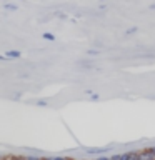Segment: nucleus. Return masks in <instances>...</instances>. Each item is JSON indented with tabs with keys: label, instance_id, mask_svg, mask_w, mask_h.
<instances>
[{
	"label": "nucleus",
	"instance_id": "nucleus-1",
	"mask_svg": "<svg viewBox=\"0 0 155 160\" xmlns=\"http://www.w3.org/2000/svg\"><path fill=\"white\" fill-rule=\"evenodd\" d=\"M138 158L140 160H155V155L152 153L150 148H145V150H142V152H138Z\"/></svg>",
	"mask_w": 155,
	"mask_h": 160
},
{
	"label": "nucleus",
	"instance_id": "nucleus-2",
	"mask_svg": "<svg viewBox=\"0 0 155 160\" xmlns=\"http://www.w3.org/2000/svg\"><path fill=\"white\" fill-rule=\"evenodd\" d=\"M122 160H140L138 152H125L122 153Z\"/></svg>",
	"mask_w": 155,
	"mask_h": 160
},
{
	"label": "nucleus",
	"instance_id": "nucleus-3",
	"mask_svg": "<svg viewBox=\"0 0 155 160\" xmlns=\"http://www.w3.org/2000/svg\"><path fill=\"white\" fill-rule=\"evenodd\" d=\"M20 55L22 53H20L18 50H8V52L5 53V58H18Z\"/></svg>",
	"mask_w": 155,
	"mask_h": 160
},
{
	"label": "nucleus",
	"instance_id": "nucleus-4",
	"mask_svg": "<svg viewBox=\"0 0 155 160\" xmlns=\"http://www.w3.org/2000/svg\"><path fill=\"white\" fill-rule=\"evenodd\" d=\"M87 152L88 153H103V152H107V147H103V148H88Z\"/></svg>",
	"mask_w": 155,
	"mask_h": 160
},
{
	"label": "nucleus",
	"instance_id": "nucleus-5",
	"mask_svg": "<svg viewBox=\"0 0 155 160\" xmlns=\"http://www.w3.org/2000/svg\"><path fill=\"white\" fill-rule=\"evenodd\" d=\"M43 38H45V40H50V42H53V40H55V35L45 32V33H43Z\"/></svg>",
	"mask_w": 155,
	"mask_h": 160
},
{
	"label": "nucleus",
	"instance_id": "nucleus-6",
	"mask_svg": "<svg viewBox=\"0 0 155 160\" xmlns=\"http://www.w3.org/2000/svg\"><path fill=\"white\" fill-rule=\"evenodd\" d=\"M43 160H72V158H68V157H47Z\"/></svg>",
	"mask_w": 155,
	"mask_h": 160
},
{
	"label": "nucleus",
	"instance_id": "nucleus-7",
	"mask_svg": "<svg viewBox=\"0 0 155 160\" xmlns=\"http://www.w3.org/2000/svg\"><path fill=\"white\" fill-rule=\"evenodd\" d=\"M137 27H132V28H128V30H125V35H132V33H135V32H137Z\"/></svg>",
	"mask_w": 155,
	"mask_h": 160
},
{
	"label": "nucleus",
	"instance_id": "nucleus-8",
	"mask_svg": "<svg viewBox=\"0 0 155 160\" xmlns=\"http://www.w3.org/2000/svg\"><path fill=\"white\" fill-rule=\"evenodd\" d=\"M25 160H43V158H40V157H33V155H27V157H25Z\"/></svg>",
	"mask_w": 155,
	"mask_h": 160
},
{
	"label": "nucleus",
	"instance_id": "nucleus-9",
	"mask_svg": "<svg viewBox=\"0 0 155 160\" xmlns=\"http://www.w3.org/2000/svg\"><path fill=\"white\" fill-rule=\"evenodd\" d=\"M93 160H110L108 157H103V155H100V157H97V158H93Z\"/></svg>",
	"mask_w": 155,
	"mask_h": 160
},
{
	"label": "nucleus",
	"instance_id": "nucleus-10",
	"mask_svg": "<svg viewBox=\"0 0 155 160\" xmlns=\"http://www.w3.org/2000/svg\"><path fill=\"white\" fill-rule=\"evenodd\" d=\"M88 55H92V57H93V55H97L98 52H97V50H88V52H87Z\"/></svg>",
	"mask_w": 155,
	"mask_h": 160
},
{
	"label": "nucleus",
	"instance_id": "nucleus-11",
	"mask_svg": "<svg viewBox=\"0 0 155 160\" xmlns=\"http://www.w3.org/2000/svg\"><path fill=\"white\" fill-rule=\"evenodd\" d=\"M37 105H42V107H45V105H47V102H45V100H38Z\"/></svg>",
	"mask_w": 155,
	"mask_h": 160
},
{
	"label": "nucleus",
	"instance_id": "nucleus-12",
	"mask_svg": "<svg viewBox=\"0 0 155 160\" xmlns=\"http://www.w3.org/2000/svg\"><path fill=\"white\" fill-rule=\"evenodd\" d=\"M10 160H25V157H15V158H10Z\"/></svg>",
	"mask_w": 155,
	"mask_h": 160
},
{
	"label": "nucleus",
	"instance_id": "nucleus-13",
	"mask_svg": "<svg viewBox=\"0 0 155 160\" xmlns=\"http://www.w3.org/2000/svg\"><path fill=\"white\" fill-rule=\"evenodd\" d=\"M150 8H155V3H153V5H150Z\"/></svg>",
	"mask_w": 155,
	"mask_h": 160
},
{
	"label": "nucleus",
	"instance_id": "nucleus-14",
	"mask_svg": "<svg viewBox=\"0 0 155 160\" xmlns=\"http://www.w3.org/2000/svg\"><path fill=\"white\" fill-rule=\"evenodd\" d=\"M120 160H122V158H120Z\"/></svg>",
	"mask_w": 155,
	"mask_h": 160
}]
</instances>
